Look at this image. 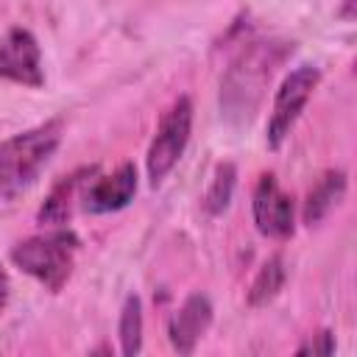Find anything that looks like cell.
Masks as SVG:
<instances>
[{"mask_svg":"<svg viewBox=\"0 0 357 357\" xmlns=\"http://www.w3.org/2000/svg\"><path fill=\"white\" fill-rule=\"evenodd\" d=\"M293 198L279 187L273 173H265L254 190V223L265 237L284 240L293 234Z\"/></svg>","mask_w":357,"mask_h":357,"instance_id":"52a82bcc","label":"cell"},{"mask_svg":"<svg viewBox=\"0 0 357 357\" xmlns=\"http://www.w3.org/2000/svg\"><path fill=\"white\" fill-rule=\"evenodd\" d=\"M120 343H123V354L134 357L142 349V304L137 296H128L123 310H120Z\"/></svg>","mask_w":357,"mask_h":357,"instance_id":"4fadbf2b","label":"cell"},{"mask_svg":"<svg viewBox=\"0 0 357 357\" xmlns=\"http://www.w3.org/2000/svg\"><path fill=\"white\" fill-rule=\"evenodd\" d=\"M137 192V167L131 162H123L112 176H100L89 184L84 195V209L92 215L117 212L131 204Z\"/></svg>","mask_w":357,"mask_h":357,"instance_id":"ba28073f","label":"cell"},{"mask_svg":"<svg viewBox=\"0 0 357 357\" xmlns=\"http://www.w3.org/2000/svg\"><path fill=\"white\" fill-rule=\"evenodd\" d=\"M343 195H346V173L343 170H326L304 201V223L307 226L321 223L329 215V209L343 201Z\"/></svg>","mask_w":357,"mask_h":357,"instance_id":"8fae6325","label":"cell"},{"mask_svg":"<svg viewBox=\"0 0 357 357\" xmlns=\"http://www.w3.org/2000/svg\"><path fill=\"white\" fill-rule=\"evenodd\" d=\"M212 324V304L206 296L192 293L187 296V301L173 312L170 324H167V335L170 343L178 354H190L195 349V343L204 337V332Z\"/></svg>","mask_w":357,"mask_h":357,"instance_id":"9c48e42d","label":"cell"},{"mask_svg":"<svg viewBox=\"0 0 357 357\" xmlns=\"http://www.w3.org/2000/svg\"><path fill=\"white\" fill-rule=\"evenodd\" d=\"M332 351H335V335H332L329 329L318 332L310 343H304V346L298 349V354H332Z\"/></svg>","mask_w":357,"mask_h":357,"instance_id":"9a60e30c","label":"cell"},{"mask_svg":"<svg viewBox=\"0 0 357 357\" xmlns=\"http://www.w3.org/2000/svg\"><path fill=\"white\" fill-rule=\"evenodd\" d=\"M8 296H11V279H8L6 268L0 265V312H3L6 304H8Z\"/></svg>","mask_w":357,"mask_h":357,"instance_id":"2e32d148","label":"cell"},{"mask_svg":"<svg viewBox=\"0 0 357 357\" xmlns=\"http://www.w3.org/2000/svg\"><path fill=\"white\" fill-rule=\"evenodd\" d=\"M284 259L279 257V254H273L259 271H257V276H254V282H251V290H248V304L251 307H262V304H268L271 298H276V293L282 290V284H284Z\"/></svg>","mask_w":357,"mask_h":357,"instance_id":"7c38bea8","label":"cell"},{"mask_svg":"<svg viewBox=\"0 0 357 357\" xmlns=\"http://www.w3.org/2000/svg\"><path fill=\"white\" fill-rule=\"evenodd\" d=\"M95 173H98V167H81V170L64 176L50 190V195L45 198V204L39 209V220L42 223H64V220H70V215L75 209V201H84Z\"/></svg>","mask_w":357,"mask_h":357,"instance_id":"30bf717a","label":"cell"},{"mask_svg":"<svg viewBox=\"0 0 357 357\" xmlns=\"http://www.w3.org/2000/svg\"><path fill=\"white\" fill-rule=\"evenodd\" d=\"M78 248V237L73 231H50V234H36L14 245L11 259L17 268H22L28 276L39 279L50 290H61V284L70 279L73 271V257Z\"/></svg>","mask_w":357,"mask_h":357,"instance_id":"7a4b0ae2","label":"cell"},{"mask_svg":"<svg viewBox=\"0 0 357 357\" xmlns=\"http://www.w3.org/2000/svg\"><path fill=\"white\" fill-rule=\"evenodd\" d=\"M340 17H346V20H354V0H343Z\"/></svg>","mask_w":357,"mask_h":357,"instance_id":"e0dca14e","label":"cell"},{"mask_svg":"<svg viewBox=\"0 0 357 357\" xmlns=\"http://www.w3.org/2000/svg\"><path fill=\"white\" fill-rule=\"evenodd\" d=\"M0 78L22 84V86L45 84L39 42L28 28H11L0 39Z\"/></svg>","mask_w":357,"mask_h":357,"instance_id":"8992f818","label":"cell"},{"mask_svg":"<svg viewBox=\"0 0 357 357\" xmlns=\"http://www.w3.org/2000/svg\"><path fill=\"white\" fill-rule=\"evenodd\" d=\"M318 81H321V73L312 64L296 67L282 81V86L276 89V98H273L271 120H268V145L271 148H279L284 142V137L290 134L293 123L298 120V114L307 106V100H310L312 89L318 86Z\"/></svg>","mask_w":357,"mask_h":357,"instance_id":"5b68a950","label":"cell"},{"mask_svg":"<svg viewBox=\"0 0 357 357\" xmlns=\"http://www.w3.org/2000/svg\"><path fill=\"white\" fill-rule=\"evenodd\" d=\"M61 134L64 123L56 117L0 142V198H14L39 178L42 167L56 153Z\"/></svg>","mask_w":357,"mask_h":357,"instance_id":"6da1fadb","label":"cell"},{"mask_svg":"<svg viewBox=\"0 0 357 357\" xmlns=\"http://www.w3.org/2000/svg\"><path fill=\"white\" fill-rule=\"evenodd\" d=\"M190 131H192V100L187 95H181L162 114L156 134L151 139V148H148V178L153 187L162 184L165 176L181 159V153L190 142Z\"/></svg>","mask_w":357,"mask_h":357,"instance_id":"277c9868","label":"cell"},{"mask_svg":"<svg viewBox=\"0 0 357 357\" xmlns=\"http://www.w3.org/2000/svg\"><path fill=\"white\" fill-rule=\"evenodd\" d=\"M234 181H237V170L231 162H220L215 167V176H212V184L206 190V209L212 215H220L229 201H231V192H234Z\"/></svg>","mask_w":357,"mask_h":357,"instance_id":"5bb4252c","label":"cell"},{"mask_svg":"<svg viewBox=\"0 0 357 357\" xmlns=\"http://www.w3.org/2000/svg\"><path fill=\"white\" fill-rule=\"evenodd\" d=\"M273 64H276L273 45L265 47V42H259L257 47L243 53L240 61L231 64L223 81V89H220V106L226 109V114H237V117L254 114L262 86L273 73Z\"/></svg>","mask_w":357,"mask_h":357,"instance_id":"3957f363","label":"cell"}]
</instances>
